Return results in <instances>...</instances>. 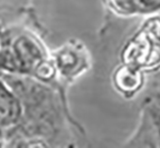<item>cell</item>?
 Returning <instances> with one entry per match:
<instances>
[{
	"label": "cell",
	"instance_id": "obj_1",
	"mask_svg": "<svg viewBox=\"0 0 160 148\" xmlns=\"http://www.w3.org/2000/svg\"><path fill=\"white\" fill-rule=\"evenodd\" d=\"M117 89L124 95H133L143 85V74L140 68L131 66L120 67L113 76Z\"/></svg>",
	"mask_w": 160,
	"mask_h": 148
},
{
	"label": "cell",
	"instance_id": "obj_4",
	"mask_svg": "<svg viewBox=\"0 0 160 148\" xmlns=\"http://www.w3.org/2000/svg\"><path fill=\"white\" fill-rule=\"evenodd\" d=\"M141 12L151 11L160 8V0H136Z\"/></svg>",
	"mask_w": 160,
	"mask_h": 148
},
{
	"label": "cell",
	"instance_id": "obj_2",
	"mask_svg": "<svg viewBox=\"0 0 160 148\" xmlns=\"http://www.w3.org/2000/svg\"><path fill=\"white\" fill-rule=\"evenodd\" d=\"M83 56L73 49L62 50L57 55V66L63 75H75L81 72L83 67Z\"/></svg>",
	"mask_w": 160,
	"mask_h": 148
},
{
	"label": "cell",
	"instance_id": "obj_3",
	"mask_svg": "<svg viewBox=\"0 0 160 148\" xmlns=\"http://www.w3.org/2000/svg\"><path fill=\"white\" fill-rule=\"evenodd\" d=\"M110 7L114 12L123 16H132L141 12L136 0H108Z\"/></svg>",
	"mask_w": 160,
	"mask_h": 148
}]
</instances>
